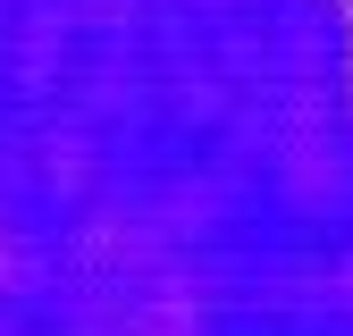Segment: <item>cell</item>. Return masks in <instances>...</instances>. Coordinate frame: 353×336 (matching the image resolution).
<instances>
[{"mask_svg":"<svg viewBox=\"0 0 353 336\" xmlns=\"http://www.w3.org/2000/svg\"><path fill=\"white\" fill-rule=\"evenodd\" d=\"M0 336H353V0H0Z\"/></svg>","mask_w":353,"mask_h":336,"instance_id":"obj_1","label":"cell"}]
</instances>
